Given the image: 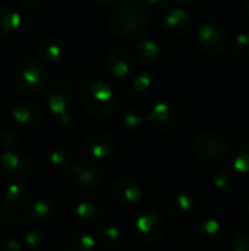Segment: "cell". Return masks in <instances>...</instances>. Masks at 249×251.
<instances>
[{
	"mask_svg": "<svg viewBox=\"0 0 249 251\" xmlns=\"http://www.w3.org/2000/svg\"><path fill=\"white\" fill-rule=\"evenodd\" d=\"M148 6L141 0H125L117 4L109 16L110 29L123 38H136L142 35L148 29Z\"/></svg>",
	"mask_w": 249,
	"mask_h": 251,
	"instance_id": "1",
	"label": "cell"
},
{
	"mask_svg": "<svg viewBox=\"0 0 249 251\" xmlns=\"http://www.w3.org/2000/svg\"><path fill=\"white\" fill-rule=\"evenodd\" d=\"M81 100L87 113L95 118H110L119 109L116 91L100 79H87L82 84Z\"/></svg>",
	"mask_w": 249,
	"mask_h": 251,
	"instance_id": "2",
	"label": "cell"
},
{
	"mask_svg": "<svg viewBox=\"0 0 249 251\" xmlns=\"http://www.w3.org/2000/svg\"><path fill=\"white\" fill-rule=\"evenodd\" d=\"M44 103L47 109L57 118L59 125L65 131H72L75 126L70 109L73 104V91L65 81H53L44 90Z\"/></svg>",
	"mask_w": 249,
	"mask_h": 251,
	"instance_id": "3",
	"label": "cell"
},
{
	"mask_svg": "<svg viewBox=\"0 0 249 251\" xmlns=\"http://www.w3.org/2000/svg\"><path fill=\"white\" fill-rule=\"evenodd\" d=\"M13 82L25 96H35L40 93L45 82V69L41 60L34 57H23L19 60L13 71Z\"/></svg>",
	"mask_w": 249,
	"mask_h": 251,
	"instance_id": "4",
	"label": "cell"
},
{
	"mask_svg": "<svg viewBox=\"0 0 249 251\" xmlns=\"http://www.w3.org/2000/svg\"><path fill=\"white\" fill-rule=\"evenodd\" d=\"M131 228L135 240L147 246L158 244L166 234L164 219L154 210H145L136 215Z\"/></svg>",
	"mask_w": 249,
	"mask_h": 251,
	"instance_id": "5",
	"label": "cell"
},
{
	"mask_svg": "<svg viewBox=\"0 0 249 251\" xmlns=\"http://www.w3.org/2000/svg\"><path fill=\"white\" fill-rule=\"evenodd\" d=\"M227 141L217 132H204L194 141L195 156L205 165L216 166L227 157Z\"/></svg>",
	"mask_w": 249,
	"mask_h": 251,
	"instance_id": "6",
	"label": "cell"
},
{
	"mask_svg": "<svg viewBox=\"0 0 249 251\" xmlns=\"http://www.w3.org/2000/svg\"><path fill=\"white\" fill-rule=\"evenodd\" d=\"M34 172V160L18 149H7L0 154V174L9 181H25Z\"/></svg>",
	"mask_w": 249,
	"mask_h": 251,
	"instance_id": "7",
	"label": "cell"
},
{
	"mask_svg": "<svg viewBox=\"0 0 249 251\" xmlns=\"http://www.w3.org/2000/svg\"><path fill=\"white\" fill-rule=\"evenodd\" d=\"M164 209L167 216L178 224H188L197 213V203L191 193L183 190H176L169 193L164 199Z\"/></svg>",
	"mask_w": 249,
	"mask_h": 251,
	"instance_id": "8",
	"label": "cell"
},
{
	"mask_svg": "<svg viewBox=\"0 0 249 251\" xmlns=\"http://www.w3.org/2000/svg\"><path fill=\"white\" fill-rule=\"evenodd\" d=\"M148 124L160 132H170L181 124V110L169 101H157L148 110Z\"/></svg>",
	"mask_w": 249,
	"mask_h": 251,
	"instance_id": "9",
	"label": "cell"
},
{
	"mask_svg": "<svg viewBox=\"0 0 249 251\" xmlns=\"http://www.w3.org/2000/svg\"><path fill=\"white\" fill-rule=\"evenodd\" d=\"M103 201L92 194H82L73 203L75 219L84 226H94L104 218Z\"/></svg>",
	"mask_w": 249,
	"mask_h": 251,
	"instance_id": "10",
	"label": "cell"
},
{
	"mask_svg": "<svg viewBox=\"0 0 249 251\" xmlns=\"http://www.w3.org/2000/svg\"><path fill=\"white\" fill-rule=\"evenodd\" d=\"M112 197L122 207H135L142 201L144 190L134 178L120 176L112 184Z\"/></svg>",
	"mask_w": 249,
	"mask_h": 251,
	"instance_id": "11",
	"label": "cell"
},
{
	"mask_svg": "<svg viewBox=\"0 0 249 251\" xmlns=\"http://www.w3.org/2000/svg\"><path fill=\"white\" fill-rule=\"evenodd\" d=\"M70 178L73 184H76L78 187L92 190L103 182L104 172L100 168V165H97L94 160L81 159L75 162L73 166L70 168Z\"/></svg>",
	"mask_w": 249,
	"mask_h": 251,
	"instance_id": "12",
	"label": "cell"
},
{
	"mask_svg": "<svg viewBox=\"0 0 249 251\" xmlns=\"http://www.w3.org/2000/svg\"><path fill=\"white\" fill-rule=\"evenodd\" d=\"M10 115L18 125L25 128H37L45 119L44 109L38 103L28 99L15 101L10 107Z\"/></svg>",
	"mask_w": 249,
	"mask_h": 251,
	"instance_id": "13",
	"label": "cell"
},
{
	"mask_svg": "<svg viewBox=\"0 0 249 251\" xmlns=\"http://www.w3.org/2000/svg\"><path fill=\"white\" fill-rule=\"evenodd\" d=\"M197 44L207 54H220L227 47V35L220 26L205 24L197 32Z\"/></svg>",
	"mask_w": 249,
	"mask_h": 251,
	"instance_id": "14",
	"label": "cell"
},
{
	"mask_svg": "<svg viewBox=\"0 0 249 251\" xmlns=\"http://www.w3.org/2000/svg\"><path fill=\"white\" fill-rule=\"evenodd\" d=\"M223 240V225L216 218H204L192 229V241L198 247H213Z\"/></svg>",
	"mask_w": 249,
	"mask_h": 251,
	"instance_id": "15",
	"label": "cell"
},
{
	"mask_svg": "<svg viewBox=\"0 0 249 251\" xmlns=\"http://www.w3.org/2000/svg\"><path fill=\"white\" fill-rule=\"evenodd\" d=\"M106 69L112 76L125 79L132 75L135 69V59L128 50L113 49L106 56Z\"/></svg>",
	"mask_w": 249,
	"mask_h": 251,
	"instance_id": "16",
	"label": "cell"
},
{
	"mask_svg": "<svg viewBox=\"0 0 249 251\" xmlns=\"http://www.w3.org/2000/svg\"><path fill=\"white\" fill-rule=\"evenodd\" d=\"M85 149L94 159H109L114 149V141L110 132L104 129H92L85 137Z\"/></svg>",
	"mask_w": 249,
	"mask_h": 251,
	"instance_id": "17",
	"label": "cell"
},
{
	"mask_svg": "<svg viewBox=\"0 0 249 251\" xmlns=\"http://www.w3.org/2000/svg\"><path fill=\"white\" fill-rule=\"evenodd\" d=\"M32 201L31 190L21 181H12L3 191V206L7 210H25Z\"/></svg>",
	"mask_w": 249,
	"mask_h": 251,
	"instance_id": "18",
	"label": "cell"
},
{
	"mask_svg": "<svg viewBox=\"0 0 249 251\" xmlns=\"http://www.w3.org/2000/svg\"><path fill=\"white\" fill-rule=\"evenodd\" d=\"M166 29L175 37H185L192 28L191 15L182 7H170L164 16Z\"/></svg>",
	"mask_w": 249,
	"mask_h": 251,
	"instance_id": "19",
	"label": "cell"
},
{
	"mask_svg": "<svg viewBox=\"0 0 249 251\" xmlns=\"http://www.w3.org/2000/svg\"><path fill=\"white\" fill-rule=\"evenodd\" d=\"M62 244L66 251H94L97 247V237L85 229H72L65 235Z\"/></svg>",
	"mask_w": 249,
	"mask_h": 251,
	"instance_id": "20",
	"label": "cell"
},
{
	"mask_svg": "<svg viewBox=\"0 0 249 251\" xmlns=\"http://www.w3.org/2000/svg\"><path fill=\"white\" fill-rule=\"evenodd\" d=\"M22 28V15L12 6L0 4V38L15 35Z\"/></svg>",
	"mask_w": 249,
	"mask_h": 251,
	"instance_id": "21",
	"label": "cell"
},
{
	"mask_svg": "<svg viewBox=\"0 0 249 251\" xmlns=\"http://www.w3.org/2000/svg\"><path fill=\"white\" fill-rule=\"evenodd\" d=\"M97 243L106 251H117L123 246V235L119 226L113 224H106L97 229Z\"/></svg>",
	"mask_w": 249,
	"mask_h": 251,
	"instance_id": "22",
	"label": "cell"
},
{
	"mask_svg": "<svg viewBox=\"0 0 249 251\" xmlns=\"http://www.w3.org/2000/svg\"><path fill=\"white\" fill-rule=\"evenodd\" d=\"M63 44L56 37H45L37 44V54L44 63H57L63 57Z\"/></svg>",
	"mask_w": 249,
	"mask_h": 251,
	"instance_id": "23",
	"label": "cell"
},
{
	"mask_svg": "<svg viewBox=\"0 0 249 251\" xmlns=\"http://www.w3.org/2000/svg\"><path fill=\"white\" fill-rule=\"evenodd\" d=\"M135 56H136L138 62H141L142 65H147V66L157 65L161 57V47L156 40L144 38L136 43Z\"/></svg>",
	"mask_w": 249,
	"mask_h": 251,
	"instance_id": "24",
	"label": "cell"
},
{
	"mask_svg": "<svg viewBox=\"0 0 249 251\" xmlns=\"http://www.w3.org/2000/svg\"><path fill=\"white\" fill-rule=\"evenodd\" d=\"M56 212H57V201L48 196H44L31 201L29 209H28V215L35 222L48 221L56 215Z\"/></svg>",
	"mask_w": 249,
	"mask_h": 251,
	"instance_id": "25",
	"label": "cell"
},
{
	"mask_svg": "<svg viewBox=\"0 0 249 251\" xmlns=\"http://www.w3.org/2000/svg\"><path fill=\"white\" fill-rule=\"evenodd\" d=\"M22 212L23 210L15 212V210L3 209L0 212V225L9 231H22V229L28 228L34 221L31 219L28 212L26 213H22Z\"/></svg>",
	"mask_w": 249,
	"mask_h": 251,
	"instance_id": "26",
	"label": "cell"
},
{
	"mask_svg": "<svg viewBox=\"0 0 249 251\" xmlns=\"http://www.w3.org/2000/svg\"><path fill=\"white\" fill-rule=\"evenodd\" d=\"M23 241H25L26 250L48 251L53 247L51 237L43 229H29L25 234Z\"/></svg>",
	"mask_w": 249,
	"mask_h": 251,
	"instance_id": "27",
	"label": "cell"
},
{
	"mask_svg": "<svg viewBox=\"0 0 249 251\" xmlns=\"http://www.w3.org/2000/svg\"><path fill=\"white\" fill-rule=\"evenodd\" d=\"M214 188L222 194H230L238 188V176L230 169H220L213 176Z\"/></svg>",
	"mask_w": 249,
	"mask_h": 251,
	"instance_id": "28",
	"label": "cell"
},
{
	"mask_svg": "<svg viewBox=\"0 0 249 251\" xmlns=\"http://www.w3.org/2000/svg\"><path fill=\"white\" fill-rule=\"evenodd\" d=\"M48 162L56 171H70L75 163V156L68 147H56L48 154Z\"/></svg>",
	"mask_w": 249,
	"mask_h": 251,
	"instance_id": "29",
	"label": "cell"
},
{
	"mask_svg": "<svg viewBox=\"0 0 249 251\" xmlns=\"http://www.w3.org/2000/svg\"><path fill=\"white\" fill-rule=\"evenodd\" d=\"M132 88L141 96H151L158 88V81L153 74L142 72L132 78Z\"/></svg>",
	"mask_w": 249,
	"mask_h": 251,
	"instance_id": "30",
	"label": "cell"
},
{
	"mask_svg": "<svg viewBox=\"0 0 249 251\" xmlns=\"http://www.w3.org/2000/svg\"><path fill=\"white\" fill-rule=\"evenodd\" d=\"M122 122L126 129L134 131L148 124V112H144L138 107H128L122 115Z\"/></svg>",
	"mask_w": 249,
	"mask_h": 251,
	"instance_id": "31",
	"label": "cell"
},
{
	"mask_svg": "<svg viewBox=\"0 0 249 251\" xmlns=\"http://www.w3.org/2000/svg\"><path fill=\"white\" fill-rule=\"evenodd\" d=\"M233 169L236 174H249V143L241 144L233 153Z\"/></svg>",
	"mask_w": 249,
	"mask_h": 251,
	"instance_id": "32",
	"label": "cell"
},
{
	"mask_svg": "<svg viewBox=\"0 0 249 251\" xmlns=\"http://www.w3.org/2000/svg\"><path fill=\"white\" fill-rule=\"evenodd\" d=\"M223 249L227 251H249V235L245 232L232 234L225 241Z\"/></svg>",
	"mask_w": 249,
	"mask_h": 251,
	"instance_id": "33",
	"label": "cell"
},
{
	"mask_svg": "<svg viewBox=\"0 0 249 251\" xmlns=\"http://www.w3.org/2000/svg\"><path fill=\"white\" fill-rule=\"evenodd\" d=\"M232 49L235 51L236 56L239 57H244V59H248L249 57V32L244 31V32H239L233 43H232Z\"/></svg>",
	"mask_w": 249,
	"mask_h": 251,
	"instance_id": "34",
	"label": "cell"
},
{
	"mask_svg": "<svg viewBox=\"0 0 249 251\" xmlns=\"http://www.w3.org/2000/svg\"><path fill=\"white\" fill-rule=\"evenodd\" d=\"M3 250L4 251H23L26 250V246H25V241L18 238V237H12V238H7L4 243H3Z\"/></svg>",
	"mask_w": 249,
	"mask_h": 251,
	"instance_id": "35",
	"label": "cell"
},
{
	"mask_svg": "<svg viewBox=\"0 0 249 251\" xmlns=\"http://www.w3.org/2000/svg\"><path fill=\"white\" fill-rule=\"evenodd\" d=\"M0 143L3 146H6L7 149H16V146L19 143V138L13 132H3L0 135Z\"/></svg>",
	"mask_w": 249,
	"mask_h": 251,
	"instance_id": "36",
	"label": "cell"
},
{
	"mask_svg": "<svg viewBox=\"0 0 249 251\" xmlns=\"http://www.w3.org/2000/svg\"><path fill=\"white\" fill-rule=\"evenodd\" d=\"M19 4L23 7V9H28V10H37L40 7H43L48 0H18Z\"/></svg>",
	"mask_w": 249,
	"mask_h": 251,
	"instance_id": "37",
	"label": "cell"
},
{
	"mask_svg": "<svg viewBox=\"0 0 249 251\" xmlns=\"http://www.w3.org/2000/svg\"><path fill=\"white\" fill-rule=\"evenodd\" d=\"M241 221H242V225L245 226V229L249 231V203H247L242 209V213H241Z\"/></svg>",
	"mask_w": 249,
	"mask_h": 251,
	"instance_id": "38",
	"label": "cell"
},
{
	"mask_svg": "<svg viewBox=\"0 0 249 251\" xmlns=\"http://www.w3.org/2000/svg\"><path fill=\"white\" fill-rule=\"evenodd\" d=\"M145 4L151 9H163L167 4V0H145Z\"/></svg>",
	"mask_w": 249,
	"mask_h": 251,
	"instance_id": "39",
	"label": "cell"
},
{
	"mask_svg": "<svg viewBox=\"0 0 249 251\" xmlns=\"http://www.w3.org/2000/svg\"><path fill=\"white\" fill-rule=\"evenodd\" d=\"M94 1H97V3H100V4H113L116 0H94Z\"/></svg>",
	"mask_w": 249,
	"mask_h": 251,
	"instance_id": "40",
	"label": "cell"
},
{
	"mask_svg": "<svg viewBox=\"0 0 249 251\" xmlns=\"http://www.w3.org/2000/svg\"><path fill=\"white\" fill-rule=\"evenodd\" d=\"M178 3H181V4H191V3H194V1H197V0H176Z\"/></svg>",
	"mask_w": 249,
	"mask_h": 251,
	"instance_id": "41",
	"label": "cell"
},
{
	"mask_svg": "<svg viewBox=\"0 0 249 251\" xmlns=\"http://www.w3.org/2000/svg\"><path fill=\"white\" fill-rule=\"evenodd\" d=\"M247 10H248V15H249V1H248V4H247Z\"/></svg>",
	"mask_w": 249,
	"mask_h": 251,
	"instance_id": "42",
	"label": "cell"
},
{
	"mask_svg": "<svg viewBox=\"0 0 249 251\" xmlns=\"http://www.w3.org/2000/svg\"><path fill=\"white\" fill-rule=\"evenodd\" d=\"M0 144H1V143H0Z\"/></svg>",
	"mask_w": 249,
	"mask_h": 251,
	"instance_id": "43",
	"label": "cell"
}]
</instances>
